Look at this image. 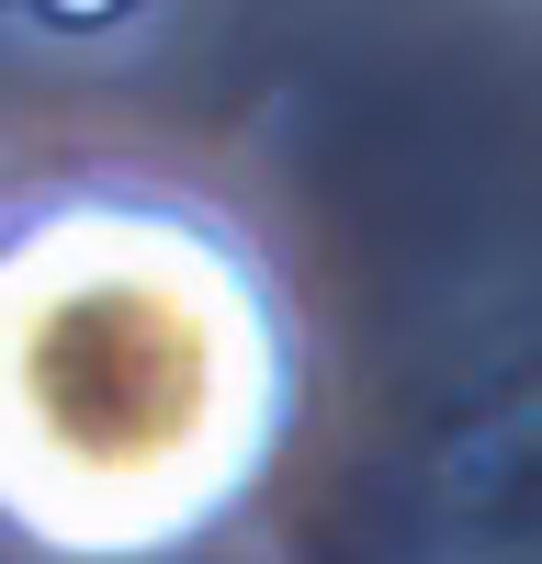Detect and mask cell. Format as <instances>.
Listing matches in <instances>:
<instances>
[{
	"mask_svg": "<svg viewBox=\"0 0 542 564\" xmlns=\"http://www.w3.org/2000/svg\"><path fill=\"white\" fill-rule=\"evenodd\" d=\"M136 0H34V23L45 34H102V23H124Z\"/></svg>",
	"mask_w": 542,
	"mask_h": 564,
	"instance_id": "6da1fadb",
	"label": "cell"
}]
</instances>
